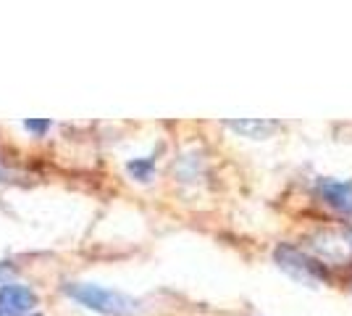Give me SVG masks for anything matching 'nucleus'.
<instances>
[{"label": "nucleus", "mask_w": 352, "mask_h": 316, "mask_svg": "<svg viewBox=\"0 0 352 316\" xmlns=\"http://www.w3.org/2000/svg\"><path fill=\"white\" fill-rule=\"evenodd\" d=\"M229 129H234L236 135L252 137V140H261V137H268L279 124L276 121H265V119H242V121H226Z\"/></svg>", "instance_id": "obj_5"}, {"label": "nucleus", "mask_w": 352, "mask_h": 316, "mask_svg": "<svg viewBox=\"0 0 352 316\" xmlns=\"http://www.w3.org/2000/svg\"><path fill=\"white\" fill-rule=\"evenodd\" d=\"M24 129H27V132H32V135L43 137L45 132L50 129V121H47V119H27V121H24Z\"/></svg>", "instance_id": "obj_7"}, {"label": "nucleus", "mask_w": 352, "mask_h": 316, "mask_svg": "<svg viewBox=\"0 0 352 316\" xmlns=\"http://www.w3.org/2000/svg\"><path fill=\"white\" fill-rule=\"evenodd\" d=\"M37 306V295L27 285H0V314L27 316Z\"/></svg>", "instance_id": "obj_3"}, {"label": "nucleus", "mask_w": 352, "mask_h": 316, "mask_svg": "<svg viewBox=\"0 0 352 316\" xmlns=\"http://www.w3.org/2000/svg\"><path fill=\"white\" fill-rule=\"evenodd\" d=\"M0 316H3V314H0Z\"/></svg>", "instance_id": "obj_10"}, {"label": "nucleus", "mask_w": 352, "mask_h": 316, "mask_svg": "<svg viewBox=\"0 0 352 316\" xmlns=\"http://www.w3.org/2000/svg\"><path fill=\"white\" fill-rule=\"evenodd\" d=\"M318 196L323 198L326 206L342 211V213H352V182H342V180H318L316 185Z\"/></svg>", "instance_id": "obj_4"}, {"label": "nucleus", "mask_w": 352, "mask_h": 316, "mask_svg": "<svg viewBox=\"0 0 352 316\" xmlns=\"http://www.w3.org/2000/svg\"><path fill=\"white\" fill-rule=\"evenodd\" d=\"M126 171L132 174L134 180L147 182L153 177V171H155V161H153V158H134V161L126 164Z\"/></svg>", "instance_id": "obj_6"}, {"label": "nucleus", "mask_w": 352, "mask_h": 316, "mask_svg": "<svg viewBox=\"0 0 352 316\" xmlns=\"http://www.w3.org/2000/svg\"><path fill=\"white\" fill-rule=\"evenodd\" d=\"M63 293L79 306L105 316H134L140 311V301H134L132 295L92 282H69L63 285Z\"/></svg>", "instance_id": "obj_1"}, {"label": "nucleus", "mask_w": 352, "mask_h": 316, "mask_svg": "<svg viewBox=\"0 0 352 316\" xmlns=\"http://www.w3.org/2000/svg\"><path fill=\"white\" fill-rule=\"evenodd\" d=\"M34 316H40V314H34Z\"/></svg>", "instance_id": "obj_9"}, {"label": "nucleus", "mask_w": 352, "mask_h": 316, "mask_svg": "<svg viewBox=\"0 0 352 316\" xmlns=\"http://www.w3.org/2000/svg\"><path fill=\"white\" fill-rule=\"evenodd\" d=\"M11 269H14V266H11L8 261H0V277H6V274H8Z\"/></svg>", "instance_id": "obj_8"}, {"label": "nucleus", "mask_w": 352, "mask_h": 316, "mask_svg": "<svg viewBox=\"0 0 352 316\" xmlns=\"http://www.w3.org/2000/svg\"><path fill=\"white\" fill-rule=\"evenodd\" d=\"M274 258L284 271H289L292 277L302 280V282H321V280H329V271L323 264L308 258L305 253H300L292 245H279L274 251Z\"/></svg>", "instance_id": "obj_2"}]
</instances>
